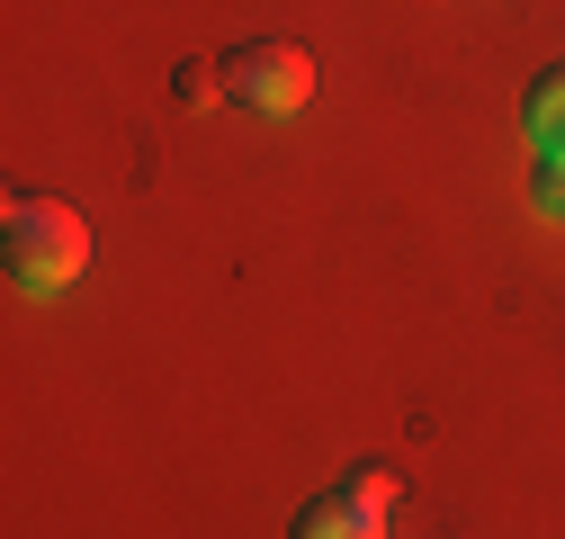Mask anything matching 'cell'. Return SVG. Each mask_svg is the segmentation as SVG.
<instances>
[{
    "label": "cell",
    "mask_w": 565,
    "mask_h": 539,
    "mask_svg": "<svg viewBox=\"0 0 565 539\" xmlns=\"http://www.w3.org/2000/svg\"><path fill=\"white\" fill-rule=\"evenodd\" d=\"M0 261H10V279L28 297H54L90 270V225L45 189H10V208H0Z\"/></svg>",
    "instance_id": "1"
},
{
    "label": "cell",
    "mask_w": 565,
    "mask_h": 539,
    "mask_svg": "<svg viewBox=\"0 0 565 539\" xmlns=\"http://www.w3.org/2000/svg\"><path fill=\"white\" fill-rule=\"evenodd\" d=\"M225 99L252 108V117H297V108L315 99V54L288 45V36L234 45V54H225Z\"/></svg>",
    "instance_id": "2"
},
{
    "label": "cell",
    "mask_w": 565,
    "mask_h": 539,
    "mask_svg": "<svg viewBox=\"0 0 565 539\" xmlns=\"http://www.w3.org/2000/svg\"><path fill=\"white\" fill-rule=\"evenodd\" d=\"M297 539H386V512L360 504L350 486H332V495H315V504L297 512Z\"/></svg>",
    "instance_id": "3"
},
{
    "label": "cell",
    "mask_w": 565,
    "mask_h": 539,
    "mask_svg": "<svg viewBox=\"0 0 565 539\" xmlns=\"http://www.w3.org/2000/svg\"><path fill=\"white\" fill-rule=\"evenodd\" d=\"M521 126H530L539 162H565V63H547V73L530 82V99H521Z\"/></svg>",
    "instance_id": "4"
},
{
    "label": "cell",
    "mask_w": 565,
    "mask_h": 539,
    "mask_svg": "<svg viewBox=\"0 0 565 539\" xmlns=\"http://www.w3.org/2000/svg\"><path fill=\"white\" fill-rule=\"evenodd\" d=\"M171 99H180V108H216V99H225V63H180V73H171Z\"/></svg>",
    "instance_id": "5"
},
{
    "label": "cell",
    "mask_w": 565,
    "mask_h": 539,
    "mask_svg": "<svg viewBox=\"0 0 565 539\" xmlns=\"http://www.w3.org/2000/svg\"><path fill=\"white\" fill-rule=\"evenodd\" d=\"M341 486H350V495H360V504H377V512H386V504L404 495V477H395V467H386V458H369V467H350V477H341Z\"/></svg>",
    "instance_id": "6"
},
{
    "label": "cell",
    "mask_w": 565,
    "mask_h": 539,
    "mask_svg": "<svg viewBox=\"0 0 565 539\" xmlns=\"http://www.w3.org/2000/svg\"><path fill=\"white\" fill-rule=\"evenodd\" d=\"M539 208H565V162H539Z\"/></svg>",
    "instance_id": "7"
}]
</instances>
